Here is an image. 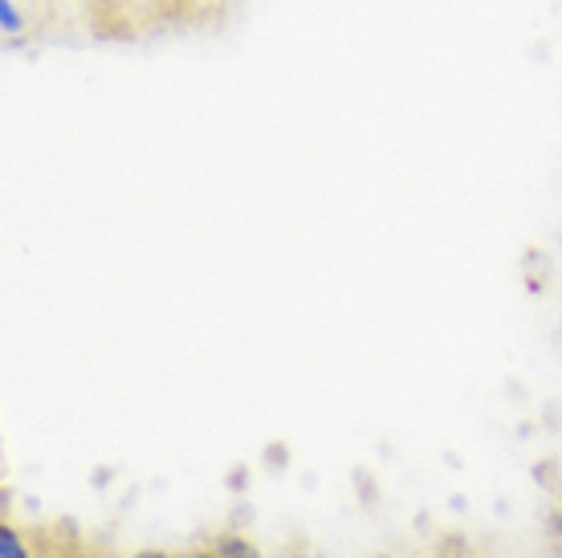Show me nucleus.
Returning <instances> with one entry per match:
<instances>
[{
    "label": "nucleus",
    "instance_id": "nucleus-1",
    "mask_svg": "<svg viewBox=\"0 0 562 558\" xmlns=\"http://www.w3.org/2000/svg\"><path fill=\"white\" fill-rule=\"evenodd\" d=\"M0 558H25L21 543L13 538V531H0Z\"/></svg>",
    "mask_w": 562,
    "mask_h": 558
},
{
    "label": "nucleus",
    "instance_id": "nucleus-2",
    "mask_svg": "<svg viewBox=\"0 0 562 558\" xmlns=\"http://www.w3.org/2000/svg\"><path fill=\"white\" fill-rule=\"evenodd\" d=\"M0 9H4V33L13 37L16 33V13H13V0H0Z\"/></svg>",
    "mask_w": 562,
    "mask_h": 558
},
{
    "label": "nucleus",
    "instance_id": "nucleus-3",
    "mask_svg": "<svg viewBox=\"0 0 562 558\" xmlns=\"http://www.w3.org/2000/svg\"><path fill=\"white\" fill-rule=\"evenodd\" d=\"M225 550H228V558H254V550H249V546H237V543H228Z\"/></svg>",
    "mask_w": 562,
    "mask_h": 558
},
{
    "label": "nucleus",
    "instance_id": "nucleus-4",
    "mask_svg": "<svg viewBox=\"0 0 562 558\" xmlns=\"http://www.w3.org/2000/svg\"><path fill=\"white\" fill-rule=\"evenodd\" d=\"M143 558H164V555H143Z\"/></svg>",
    "mask_w": 562,
    "mask_h": 558
}]
</instances>
